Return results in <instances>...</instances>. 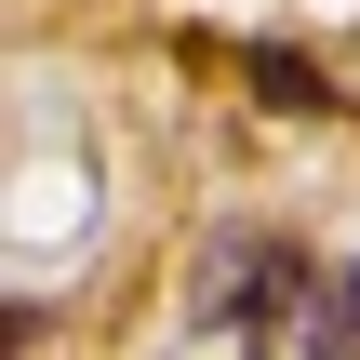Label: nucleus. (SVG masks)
Listing matches in <instances>:
<instances>
[{
  "instance_id": "3",
  "label": "nucleus",
  "mask_w": 360,
  "mask_h": 360,
  "mask_svg": "<svg viewBox=\"0 0 360 360\" xmlns=\"http://www.w3.org/2000/svg\"><path fill=\"white\" fill-rule=\"evenodd\" d=\"M321 360H360V267L321 294Z\"/></svg>"
},
{
  "instance_id": "2",
  "label": "nucleus",
  "mask_w": 360,
  "mask_h": 360,
  "mask_svg": "<svg viewBox=\"0 0 360 360\" xmlns=\"http://www.w3.org/2000/svg\"><path fill=\"white\" fill-rule=\"evenodd\" d=\"M240 67H254V94H267V107H281V120H321V107H334V80H321V67H307V53H281V40H254V53H240Z\"/></svg>"
},
{
  "instance_id": "1",
  "label": "nucleus",
  "mask_w": 360,
  "mask_h": 360,
  "mask_svg": "<svg viewBox=\"0 0 360 360\" xmlns=\"http://www.w3.org/2000/svg\"><path fill=\"white\" fill-rule=\"evenodd\" d=\"M294 281H307V267H294V240H240V254L200 281V307H214L227 334H267V321L294 307Z\"/></svg>"
}]
</instances>
